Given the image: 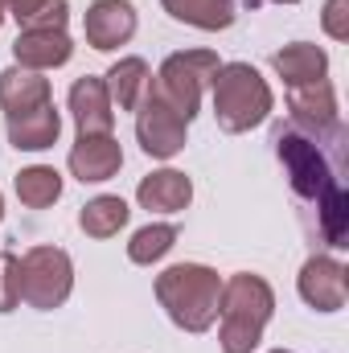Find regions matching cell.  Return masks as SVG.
I'll return each mask as SVG.
<instances>
[{
  "instance_id": "44dd1931",
  "label": "cell",
  "mask_w": 349,
  "mask_h": 353,
  "mask_svg": "<svg viewBox=\"0 0 349 353\" xmlns=\"http://www.w3.org/2000/svg\"><path fill=\"white\" fill-rule=\"evenodd\" d=\"M12 185H17L21 205H29V210H46V205H54V201L62 197V173L50 169V165H29V169H21Z\"/></svg>"
},
{
  "instance_id": "2e32d148",
  "label": "cell",
  "mask_w": 349,
  "mask_h": 353,
  "mask_svg": "<svg viewBox=\"0 0 349 353\" xmlns=\"http://www.w3.org/2000/svg\"><path fill=\"white\" fill-rule=\"evenodd\" d=\"M41 103H54L50 99V79L41 70H25V66L0 70V107H4V119L21 115V111H33Z\"/></svg>"
},
{
  "instance_id": "9a60e30c",
  "label": "cell",
  "mask_w": 349,
  "mask_h": 353,
  "mask_svg": "<svg viewBox=\"0 0 349 353\" xmlns=\"http://www.w3.org/2000/svg\"><path fill=\"white\" fill-rule=\"evenodd\" d=\"M136 201L152 214H181L193 201V181L177 169H157L136 185Z\"/></svg>"
},
{
  "instance_id": "8fae6325",
  "label": "cell",
  "mask_w": 349,
  "mask_h": 353,
  "mask_svg": "<svg viewBox=\"0 0 349 353\" xmlns=\"http://www.w3.org/2000/svg\"><path fill=\"white\" fill-rule=\"evenodd\" d=\"M66 165H70V173L79 176L83 185H103V181H111V176L119 173V165H123V148H119V140H115L111 132L79 136V144L70 148Z\"/></svg>"
},
{
  "instance_id": "d6986e66",
  "label": "cell",
  "mask_w": 349,
  "mask_h": 353,
  "mask_svg": "<svg viewBox=\"0 0 349 353\" xmlns=\"http://www.w3.org/2000/svg\"><path fill=\"white\" fill-rule=\"evenodd\" d=\"M169 17L181 25H193L201 33H218L235 25V0H165Z\"/></svg>"
},
{
  "instance_id": "277c9868",
  "label": "cell",
  "mask_w": 349,
  "mask_h": 353,
  "mask_svg": "<svg viewBox=\"0 0 349 353\" xmlns=\"http://www.w3.org/2000/svg\"><path fill=\"white\" fill-rule=\"evenodd\" d=\"M218 66H222V62H218L214 50H181V54H169V58L161 62L157 83L148 90H152L161 103H169L177 115L189 123V119L197 115V107H201V90L214 83Z\"/></svg>"
},
{
  "instance_id": "7c38bea8",
  "label": "cell",
  "mask_w": 349,
  "mask_h": 353,
  "mask_svg": "<svg viewBox=\"0 0 349 353\" xmlns=\"http://www.w3.org/2000/svg\"><path fill=\"white\" fill-rule=\"evenodd\" d=\"M70 54H74V41H70L66 29H21V37L12 41V58H17V66H25V70H41V74L66 66Z\"/></svg>"
},
{
  "instance_id": "f1b7e54d",
  "label": "cell",
  "mask_w": 349,
  "mask_h": 353,
  "mask_svg": "<svg viewBox=\"0 0 349 353\" xmlns=\"http://www.w3.org/2000/svg\"><path fill=\"white\" fill-rule=\"evenodd\" d=\"M271 353H292V350H271Z\"/></svg>"
},
{
  "instance_id": "d4e9b609",
  "label": "cell",
  "mask_w": 349,
  "mask_h": 353,
  "mask_svg": "<svg viewBox=\"0 0 349 353\" xmlns=\"http://www.w3.org/2000/svg\"><path fill=\"white\" fill-rule=\"evenodd\" d=\"M321 25L333 41H349V0H329L321 12Z\"/></svg>"
},
{
  "instance_id": "5bb4252c",
  "label": "cell",
  "mask_w": 349,
  "mask_h": 353,
  "mask_svg": "<svg viewBox=\"0 0 349 353\" xmlns=\"http://www.w3.org/2000/svg\"><path fill=\"white\" fill-rule=\"evenodd\" d=\"M70 115L79 123V136H94V132H111L115 128V107H111V94L103 79H79L70 87Z\"/></svg>"
},
{
  "instance_id": "7a4b0ae2",
  "label": "cell",
  "mask_w": 349,
  "mask_h": 353,
  "mask_svg": "<svg viewBox=\"0 0 349 353\" xmlns=\"http://www.w3.org/2000/svg\"><path fill=\"white\" fill-rule=\"evenodd\" d=\"M222 275L206 263H173L157 275V300L177 329L206 333L218 321Z\"/></svg>"
},
{
  "instance_id": "5b68a950",
  "label": "cell",
  "mask_w": 349,
  "mask_h": 353,
  "mask_svg": "<svg viewBox=\"0 0 349 353\" xmlns=\"http://www.w3.org/2000/svg\"><path fill=\"white\" fill-rule=\"evenodd\" d=\"M74 292V263L62 247H29L21 259V300L37 312H54Z\"/></svg>"
},
{
  "instance_id": "6da1fadb",
  "label": "cell",
  "mask_w": 349,
  "mask_h": 353,
  "mask_svg": "<svg viewBox=\"0 0 349 353\" xmlns=\"http://www.w3.org/2000/svg\"><path fill=\"white\" fill-rule=\"evenodd\" d=\"M275 312V292L263 275L239 271L222 283L218 296V345L222 353H251Z\"/></svg>"
},
{
  "instance_id": "4fadbf2b",
  "label": "cell",
  "mask_w": 349,
  "mask_h": 353,
  "mask_svg": "<svg viewBox=\"0 0 349 353\" xmlns=\"http://www.w3.org/2000/svg\"><path fill=\"white\" fill-rule=\"evenodd\" d=\"M62 136V115L54 103H41L33 111H21V115H8V144L17 152H46L54 148Z\"/></svg>"
},
{
  "instance_id": "83f0119b",
  "label": "cell",
  "mask_w": 349,
  "mask_h": 353,
  "mask_svg": "<svg viewBox=\"0 0 349 353\" xmlns=\"http://www.w3.org/2000/svg\"><path fill=\"white\" fill-rule=\"evenodd\" d=\"M271 4H296V0H271Z\"/></svg>"
},
{
  "instance_id": "9c48e42d",
  "label": "cell",
  "mask_w": 349,
  "mask_h": 353,
  "mask_svg": "<svg viewBox=\"0 0 349 353\" xmlns=\"http://www.w3.org/2000/svg\"><path fill=\"white\" fill-rule=\"evenodd\" d=\"M83 33H87L90 50H119L132 41L136 33V4L132 0H94L83 17Z\"/></svg>"
},
{
  "instance_id": "ba28073f",
  "label": "cell",
  "mask_w": 349,
  "mask_h": 353,
  "mask_svg": "<svg viewBox=\"0 0 349 353\" xmlns=\"http://www.w3.org/2000/svg\"><path fill=\"white\" fill-rule=\"evenodd\" d=\"M288 111H292V123L304 128L308 136H333L341 128V119H337V94H333L329 79L308 83V87H288Z\"/></svg>"
},
{
  "instance_id": "8992f818",
  "label": "cell",
  "mask_w": 349,
  "mask_h": 353,
  "mask_svg": "<svg viewBox=\"0 0 349 353\" xmlns=\"http://www.w3.org/2000/svg\"><path fill=\"white\" fill-rule=\"evenodd\" d=\"M275 152H279V161H283V169H288V181H292V189L300 193V197H308V201H329L341 185L333 181L329 173V165H325V157H321V148H317V140H308V136H300V132H279L275 136Z\"/></svg>"
},
{
  "instance_id": "cb8c5ba5",
  "label": "cell",
  "mask_w": 349,
  "mask_h": 353,
  "mask_svg": "<svg viewBox=\"0 0 349 353\" xmlns=\"http://www.w3.org/2000/svg\"><path fill=\"white\" fill-rule=\"evenodd\" d=\"M21 304V259L12 251H0V312H12Z\"/></svg>"
},
{
  "instance_id": "4316f807",
  "label": "cell",
  "mask_w": 349,
  "mask_h": 353,
  "mask_svg": "<svg viewBox=\"0 0 349 353\" xmlns=\"http://www.w3.org/2000/svg\"><path fill=\"white\" fill-rule=\"evenodd\" d=\"M0 218H4V193H0Z\"/></svg>"
},
{
  "instance_id": "484cf974",
  "label": "cell",
  "mask_w": 349,
  "mask_h": 353,
  "mask_svg": "<svg viewBox=\"0 0 349 353\" xmlns=\"http://www.w3.org/2000/svg\"><path fill=\"white\" fill-rule=\"evenodd\" d=\"M4 17H8V8H4V0H0V25H4Z\"/></svg>"
},
{
  "instance_id": "ac0fdd59",
  "label": "cell",
  "mask_w": 349,
  "mask_h": 353,
  "mask_svg": "<svg viewBox=\"0 0 349 353\" xmlns=\"http://www.w3.org/2000/svg\"><path fill=\"white\" fill-rule=\"evenodd\" d=\"M103 83H107V94H111V107L136 111V107L144 103L148 87H152V70H148L144 58H119V62L103 74Z\"/></svg>"
},
{
  "instance_id": "ffe728a7",
  "label": "cell",
  "mask_w": 349,
  "mask_h": 353,
  "mask_svg": "<svg viewBox=\"0 0 349 353\" xmlns=\"http://www.w3.org/2000/svg\"><path fill=\"white\" fill-rule=\"evenodd\" d=\"M128 201L123 197H115V193H99V197H90L87 205L79 210V226H83V234L90 239H115L123 226H128Z\"/></svg>"
},
{
  "instance_id": "3957f363",
  "label": "cell",
  "mask_w": 349,
  "mask_h": 353,
  "mask_svg": "<svg viewBox=\"0 0 349 353\" xmlns=\"http://www.w3.org/2000/svg\"><path fill=\"white\" fill-rule=\"evenodd\" d=\"M214 115L218 128L230 136H243L251 128H259L271 115V87L251 62H222L214 74Z\"/></svg>"
},
{
  "instance_id": "30bf717a",
  "label": "cell",
  "mask_w": 349,
  "mask_h": 353,
  "mask_svg": "<svg viewBox=\"0 0 349 353\" xmlns=\"http://www.w3.org/2000/svg\"><path fill=\"white\" fill-rule=\"evenodd\" d=\"M300 296L308 308L317 312H337L346 308L349 283H346V267L329 255H312L308 263L300 267Z\"/></svg>"
},
{
  "instance_id": "52a82bcc",
  "label": "cell",
  "mask_w": 349,
  "mask_h": 353,
  "mask_svg": "<svg viewBox=\"0 0 349 353\" xmlns=\"http://www.w3.org/2000/svg\"><path fill=\"white\" fill-rule=\"evenodd\" d=\"M185 136H189V123L177 115L169 103H161L148 90L144 103L136 107V140H140V148L152 161H169V157H177L185 148Z\"/></svg>"
},
{
  "instance_id": "7402d4cb",
  "label": "cell",
  "mask_w": 349,
  "mask_h": 353,
  "mask_svg": "<svg viewBox=\"0 0 349 353\" xmlns=\"http://www.w3.org/2000/svg\"><path fill=\"white\" fill-rule=\"evenodd\" d=\"M4 8L21 29H66L70 21L66 0H4Z\"/></svg>"
},
{
  "instance_id": "e0dca14e",
  "label": "cell",
  "mask_w": 349,
  "mask_h": 353,
  "mask_svg": "<svg viewBox=\"0 0 349 353\" xmlns=\"http://www.w3.org/2000/svg\"><path fill=\"white\" fill-rule=\"evenodd\" d=\"M271 66L288 87H308V83H321L329 74V54L312 41H292L271 58Z\"/></svg>"
},
{
  "instance_id": "603a6c76",
  "label": "cell",
  "mask_w": 349,
  "mask_h": 353,
  "mask_svg": "<svg viewBox=\"0 0 349 353\" xmlns=\"http://www.w3.org/2000/svg\"><path fill=\"white\" fill-rule=\"evenodd\" d=\"M173 243H177V226H169V222L140 226V230L132 234V243H128V259L136 267H152L173 251Z\"/></svg>"
}]
</instances>
